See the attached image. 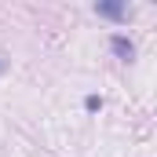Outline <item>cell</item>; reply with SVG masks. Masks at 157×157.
I'll return each mask as SVG.
<instances>
[{
    "label": "cell",
    "mask_w": 157,
    "mask_h": 157,
    "mask_svg": "<svg viewBox=\"0 0 157 157\" xmlns=\"http://www.w3.org/2000/svg\"><path fill=\"white\" fill-rule=\"evenodd\" d=\"M95 15L113 18V22H124V18H128V7H124V4H117V0H102V4H95Z\"/></svg>",
    "instance_id": "cell-1"
},
{
    "label": "cell",
    "mask_w": 157,
    "mask_h": 157,
    "mask_svg": "<svg viewBox=\"0 0 157 157\" xmlns=\"http://www.w3.org/2000/svg\"><path fill=\"white\" fill-rule=\"evenodd\" d=\"M110 48H113V55L124 59V62H132V59H135V44H132L128 37H113V40H110Z\"/></svg>",
    "instance_id": "cell-2"
},
{
    "label": "cell",
    "mask_w": 157,
    "mask_h": 157,
    "mask_svg": "<svg viewBox=\"0 0 157 157\" xmlns=\"http://www.w3.org/2000/svg\"><path fill=\"white\" fill-rule=\"evenodd\" d=\"M84 106H88V110H99V106H102V99H99V95H88V99H84Z\"/></svg>",
    "instance_id": "cell-3"
},
{
    "label": "cell",
    "mask_w": 157,
    "mask_h": 157,
    "mask_svg": "<svg viewBox=\"0 0 157 157\" xmlns=\"http://www.w3.org/2000/svg\"><path fill=\"white\" fill-rule=\"evenodd\" d=\"M0 70H4V62H0Z\"/></svg>",
    "instance_id": "cell-4"
}]
</instances>
